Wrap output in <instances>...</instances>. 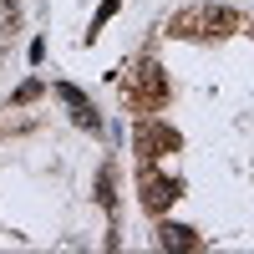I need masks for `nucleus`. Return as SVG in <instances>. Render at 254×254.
<instances>
[{"mask_svg": "<svg viewBox=\"0 0 254 254\" xmlns=\"http://www.w3.org/2000/svg\"><path fill=\"white\" fill-rule=\"evenodd\" d=\"M163 97H168V81H163V71H158V61H137L132 76H127V102L142 107V112H153Z\"/></svg>", "mask_w": 254, "mask_h": 254, "instance_id": "obj_1", "label": "nucleus"}, {"mask_svg": "<svg viewBox=\"0 0 254 254\" xmlns=\"http://www.w3.org/2000/svg\"><path fill=\"white\" fill-rule=\"evenodd\" d=\"M173 147H178V132H173V127H163V122H153V117L137 122V153H142V163L173 153Z\"/></svg>", "mask_w": 254, "mask_h": 254, "instance_id": "obj_2", "label": "nucleus"}, {"mask_svg": "<svg viewBox=\"0 0 254 254\" xmlns=\"http://www.w3.org/2000/svg\"><path fill=\"white\" fill-rule=\"evenodd\" d=\"M173 198H178V183H173V178H163V173H153V168H142V208L163 214Z\"/></svg>", "mask_w": 254, "mask_h": 254, "instance_id": "obj_3", "label": "nucleus"}, {"mask_svg": "<svg viewBox=\"0 0 254 254\" xmlns=\"http://www.w3.org/2000/svg\"><path fill=\"white\" fill-rule=\"evenodd\" d=\"M168 36H208V5H188L168 20Z\"/></svg>", "mask_w": 254, "mask_h": 254, "instance_id": "obj_4", "label": "nucleus"}, {"mask_svg": "<svg viewBox=\"0 0 254 254\" xmlns=\"http://www.w3.org/2000/svg\"><path fill=\"white\" fill-rule=\"evenodd\" d=\"M56 97H61V102H66V107H71V117H76V127H92V132H97V127H102V122H97V112H92V102L81 97L76 87H66V81H61V87H56Z\"/></svg>", "mask_w": 254, "mask_h": 254, "instance_id": "obj_5", "label": "nucleus"}, {"mask_svg": "<svg viewBox=\"0 0 254 254\" xmlns=\"http://www.w3.org/2000/svg\"><path fill=\"white\" fill-rule=\"evenodd\" d=\"M158 244L163 249H198V234H193V229H178V224H163L158 229Z\"/></svg>", "mask_w": 254, "mask_h": 254, "instance_id": "obj_6", "label": "nucleus"}, {"mask_svg": "<svg viewBox=\"0 0 254 254\" xmlns=\"http://www.w3.org/2000/svg\"><path fill=\"white\" fill-rule=\"evenodd\" d=\"M0 31H20V5L15 0H0Z\"/></svg>", "mask_w": 254, "mask_h": 254, "instance_id": "obj_7", "label": "nucleus"}, {"mask_svg": "<svg viewBox=\"0 0 254 254\" xmlns=\"http://www.w3.org/2000/svg\"><path fill=\"white\" fill-rule=\"evenodd\" d=\"M97 198L112 208V198H117V193H112V168H102V178H97Z\"/></svg>", "mask_w": 254, "mask_h": 254, "instance_id": "obj_8", "label": "nucleus"}, {"mask_svg": "<svg viewBox=\"0 0 254 254\" xmlns=\"http://www.w3.org/2000/svg\"><path fill=\"white\" fill-rule=\"evenodd\" d=\"M36 97H41V81H26V87L15 92V107H20V102H36Z\"/></svg>", "mask_w": 254, "mask_h": 254, "instance_id": "obj_9", "label": "nucleus"}]
</instances>
